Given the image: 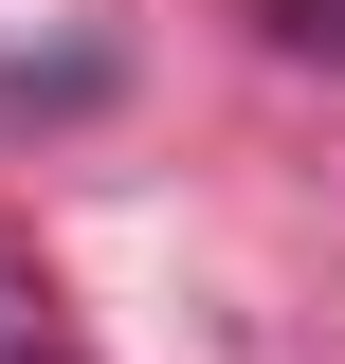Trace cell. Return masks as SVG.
Here are the masks:
<instances>
[{
    "label": "cell",
    "instance_id": "1",
    "mask_svg": "<svg viewBox=\"0 0 345 364\" xmlns=\"http://www.w3.org/2000/svg\"><path fill=\"white\" fill-rule=\"evenodd\" d=\"M0 364H73V291L37 237H0Z\"/></svg>",
    "mask_w": 345,
    "mask_h": 364
}]
</instances>
